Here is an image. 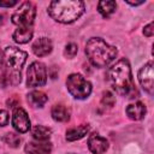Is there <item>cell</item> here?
<instances>
[{
  "mask_svg": "<svg viewBox=\"0 0 154 154\" xmlns=\"http://www.w3.org/2000/svg\"><path fill=\"white\" fill-rule=\"evenodd\" d=\"M89 129H90L89 125H79V126L71 128L66 131V140L70 142L81 140L82 137H84L89 132Z\"/></svg>",
  "mask_w": 154,
  "mask_h": 154,
  "instance_id": "cell-14",
  "label": "cell"
},
{
  "mask_svg": "<svg viewBox=\"0 0 154 154\" xmlns=\"http://www.w3.org/2000/svg\"><path fill=\"white\" fill-rule=\"evenodd\" d=\"M8 123V113L5 109H0V126H5Z\"/></svg>",
  "mask_w": 154,
  "mask_h": 154,
  "instance_id": "cell-23",
  "label": "cell"
},
{
  "mask_svg": "<svg viewBox=\"0 0 154 154\" xmlns=\"http://www.w3.org/2000/svg\"><path fill=\"white\" fill-rule=\"evenodd\" d=\"M154 24H153V22H150L148 25H146L144 26V29H143V34H144V36H147V37H152L153 36V34H154Z\"/></svg>",
  "mask_w": 154,
  "mask_h": 154,
  "instance_id": "cell-24",
  "label": "cell"
},
{
  "mask_svg": "<svg viewBox=\"0 0 154 154\" xmlns=\"http://www.w3.org/2000/svg\"><path fill=\"white\" fill-rule=\"evenodd\" d=\"M108 78L113 89L124 96H129L135 90V84L132 81L131 67L129 61L123 58L118 60L108 70Z\"/></svg>",
  "mask_w": 154,
  "mask_h": 154,
  "instance_id": "cell-1",
  "label": "cell"
},
{
  "mask_svg": "<svg viewBox=\"0 0 154 154\" xmlns=\"http://www.w3.org/2000/svg\"><path fill=\"white\" fill-rule=\"evenodd\" d=\"M47 95L38 90H34L28 94V101L32 107H42L47 102Z\"/></svg>",
  "mask_w": 154,
  "mask_h": 154,
  "instance_id": "cell-17",
  "label": "cell"
},
{
  "mask_svg": "<svg viewBox=\"0 0 154 154\" xmlns=\"http://www.w3.org/2000/svg\"><path fill=\"white\" fill-rule=\"evenodd\" d=\"M85 54L96 67H105L117 57V48L100 37H91L85 45Z\"/></svg>",
  "mask_w": 154,
  "mask_h": 154,
  "instance_id": "cell-4",
  "label": "cell"
},
{
  "mask_svg": "<svg viewBox=\"0 0 154 154\" xmlns=\"http://www.w3.org/2000/svg\"><path fill=\"white\" fill-rule=\"evenodd\" d=\"M126 114L132 120H140L146 114V106L142 102H135L126 107Z\"/></svg>",
  "mask_w": 154,
  "mask_h": 154,
  "instance_id": "cell-13",
  "label": "cell"
},
{
  "mask_svg": "<svg viewBox=\"0 0 154 154\" xmlns=\"http://www.w3.org/2000/svg\"><path fill=\"white\" fill-rule=\"evenodd\" d=\"M52 118L57 122H67L70 119V111L64 105H55L51 111Z\"/></svg>",
  "mask_w": 154,
  "mask_h": 154,
  "instance_id": "cell-16",
  "label": "cell"
},
{
  "mask_svg": "<svg viewBox=\"0 0 154 154\" xmlns=\"http://www.w3.org/2000/svg\"><path fill=\"white\" fill-rule=\"evenodd\" d=\"M52 48H53V45L51 38L48 37H40L32 45V52L37 57H45L49 54L52 52Z\"/></svg>",
  "mask_w": 154,
  "mask_h": 154,
  "instance_id": "cell-12",
  "label": "cell"
},
{
  "mask_svg": "<svg viewBox=\"0 0 154 154\" xmlns=\"http://www.w3.org/2000/svg\"><path fill=\"white\" fill-rule=\"evenodd\" d=\"M153 78H154L153 63L149 61V63H147V64L138 71V81H140L142 88H143L148 94H153V90H154Z\"/></svg>",
  "mask_w": 154,
  "mask_h": 154,
  "instance_id": "cell-8",
  "label": "cell"
},
{
  "mask_svg": "<svg viewBox=\"0 0 154 154\" xmlns=\"http://www.w3.org/2000/svg\"><path fill=\"white\" fill-rule=\"evenodd\" d=\"M31 134H32V137L36 141H47L51 137L52 130L49 128L43 126V125H36V126L32 128Z\"/></svg>",
  "mask_w": 154,
  "mask_h": 154,
  "instance_id": "cell-18",
  "label": "cell"
},
{
  "mask_svg": "<svg viewBox=\"0 0 154 154\" xmlns=\"http://www.w3.org/2000/svg\"><path fill=\"white\" fill-rule=\"evenodd\" d=\"M126 2H128L129 5H132V6H137V5H141V4H143L144 1H143V0H141V1H129V0H128Z\"/></svg>",
  "mask_w": 154,
  "mask_h": 154,
  "instance_id": "cell-26",
  "label": "cell"
},
{
  "mask_svg": "<svg viewBox=\"0 0 154 154\" xmlns=\"http://www.w3.org/2000/svg\"><path fill=\"white\" fill-rule=\"evenodd\" d=\"M52 144L47 141H35L28 142L25 146L26 154H51Z\"/></svg>",
  "mask_w": 154,
  "mask_h": 154,
  "instance_id": "cell-11",
  "label": "cell"
},
{
  "mask_svg": "<svg viewBox=\"0 0 154 154\" xmlns=\"http://www.w3.org/2000/svg\"><path fill=\"white\" fill-rule=\"evenodd\" d=\"M4 141H5L8 146H11V147H13V148L18 147L19 143H20V138H19V136L16 135V134H13V132H8V134H6V135L4 136Z\"/></svg>",
  "mask_w": 154,
  "mask_h": 154,
  "instance_id": "cell-20",
  "label": "cell"
},
{
  "mask_svg": "<svg viewBox=\"0 0 154 154\" xmlns=\"http://www.w3.org/2000/svg\"><path fill=\"white\" fill-rule=\"evenodd\" d=\"M48 13L54 20L69 24L84 13V2L79 0H55L49 4Z\"/></svg>",
  "mask_w": 154,
  "mask_h": 154,
  "instance_id": "cell-3",
  "label": "cell"
},
{
  "mask_svg": "<svg viewBox=\"0 0 154 154\" xmlns=\"http://www.w3.org/2000/svg\"><path fill=\"white\" fill-rule=\"evenodd\" d=\"M88 148L94 154H102L108 149V142L100 135L93 134L88 138Z\"/></svg>",
  "mask_w": 154,
  "mask_h": 154,
  "instance_id": "cell-10",
  "label": "cell"
},
{
  "mask_svg": "<svg viewBox=\"0 0 154 154\" xmlns=\"http://www.w3.org/2000/svg\"><path fill=\"white\" fill-rule=\"evenodd\" d=\"M101 103H102L103 106L112 107V106L116 103V97H114V95H113L111 91H105L103 95H102V99H101Z\"/></svg>",
  "mask_w": 154,
  "mask_h": 154,
  "instance_id": "cell-21",
  "label": "cell"
},
{
  "mask_svg": "<svg viewBox=\"0 0 154 154\" xmlns=\"http://www.w3.org/2000/svg\"><path fill=\"white\" fill-rule=\"evenodd\" d=\"M36 14V8L32 2H23L18 10L12 14L11 19L12 23L18 25V28H25V26H31L35 19Z\"/></svg>",
  "mask_w": 154,
  "mask_h": 154,
  "instance_id": "cell-6",
  "label": "cell"
},
{
  "mask_svg": "<svg viewBox=\"0 0 154 154\" xmlns=\"http://www.w3.org/2000/svg\"><path fill=\"white\" fill-rule=\"evenodd\" d=\"M116 7H117L116 1H111V0H102L97 4V10L103 17H109L114 12Z\"/></svg>",
  "mask_w": 154,
  "mask_h": 154,
  "instance_id": "cell-19",
  "label": "cell"
},
{
  "mask_svg": "<svg viewBox=\"0 0 154 154\" xmlns=\"http://www.w3.org/2000/svg\"><path fill=\"white\" fill-rule=\"evenodd\" d=\"M14 5H17L16 0H11V1H1L0 0V6L1 7H11V6H14Z\"/></svg>",
  "mask_w": 154,
  "mask_h": 154,
  "instance_id": "cell-25",
  "label": "cell"
},
{
  "mask_svg": "<svg viewBox=\"0 0 154 154\" xmlns=\"http://www.w3.org/2000/svg\"><path fill=\"white\" fill-rule=\"evenodd\" d=\"M28 58V53L16 48V47H6L2 57V66L4 73L2 77L7 83L17 85L20 82V70Z\"/></svg>",
  "mask_w": 154,
  "mask_h": 154,
  "instance_id": "cell-2",
  "label": "cell"
},
{
  "mask_svg": "<svg viewBox=\"0 0 154 154\" xmlns=\"http://www.w3.org/2000/svg\"><path fill=\"white\" fill-rule=\"evenodd\" d=\"M26 84L28 87H42L47 82V71L46 66L42 63L34 61L26 72Z\"/></svg>",
  "mask_w": 154,
  "mask_h": 154,
  "instance_id": "cell-7",
  "label": "cell"
},
{
  "mask_svg": "<svg viewBox=\"0 0 154 154\" xmlns=\"http://www.w3.org/2000/svg\"><path fill=\"white\" fill-rule=\"evenodd\" d=\"M12 125H13L14 130L20 134H24L30 129V119L28 117V113L22 107H17L13 111Z\"/></svg>",
  "mask_w": 154,
  "mask_h": 154,
  "instance_id": "cell-9",
  "label": "cell"
},
{
  "mask_svg": "<svg viewBox=\"0 0 154 154\" xmlns=\"http://www.w3.org/2000/svg\"><path fill=\"white\" fill-rule=\"evenodd\" d=\"M32 28L31 26H25V28H18L13 32V40L17 43H26L31 40L32 37Z\"/></svg>",
  "mask_w": 154,
  "mask_h": 154,
  "instance_id": "cell-15",
  "label": "cell"
},
{
  "mask_svg": "<svg viewBox=\"0 0 154 154\" xmlns=\"http://www.w3.org/2000/svg\"><path fill=\"white\" fill-rule=\"evenodd\" d=\"M77 52H78L77 45H75V43H69V45L65 47L64 54H65V57H67V58H73V57L77 54Z\"/></svg>",
  "mask_w": 154,
  "mask_h": 154,
  "instance_id": "cell-22",
  "label": "cell"
},
{
  "mask_svg": "<svg viewBox=\"0 0 154 154\" xmlns=\"http://www.w3.org/2000/svg\"><path fill=\"white\" fill-rule=\"evenodd\" d=\"M66 87L69 93L76 99H85L91 93V84L82 75L72 73L66 79Z\"/></svg>",
  "mask_w": 154,
  "mask_h": 154,
  "instance_id": "cell-5",
  "label": "cell"
}]
</instances>
